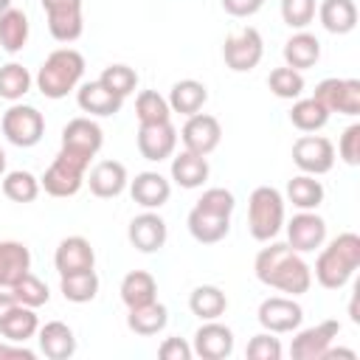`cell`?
Listing matches in <instances>:
<instances>
[{"label": "cell", "instance_id": "40", "mask_svg": "<svg viewBox=\"0 0 360 360\" xmlns=\"http://www.w3.org/2000/svg\"><path fill=\"white\" fill-rule=\"evenodd\" d=\"M135 115L138 124H160L172 121V107L158 90H141L135 98Z\"/></svg>", "mask_w": 360, "mask_h": 360}, {"label": "cell", "instance_id": "43", "mask_svg": "<svg viewBox=\"0 0 360 360\" xmlns=\"http://www.w3.org/2000/svg\"><path fill=\"white\" fill-rule=\"evenodd\" d=\"M98 82H101L107 90H112L115 96L127 98V96L138 87V73H135L129 65H110V68L101 70Z\"/></svg>", "mask_w": 360, "mask_h": 360}, {"label": "cell", "instance_id": "24", "mask_svg": "<svg viewBox=\"0 0 360 360\" xmlns=\"http://www.w3.org/2000/svg\"><path fill=\"white\" fill-rule=\"evenodd\" d=\"M25 273H31V250L14 239L0 242V287L8 290Z\"/></svg>", "mask_w": 360, "mask_h": 360}, {"label": "cell", "instance_id": "50", "mask_svg": "<svg viewBox=\"0 0 360 360\" xmlns=\"http://www.w3.org/2000/svg\"><path fill=\"white\" fill-rule=\"evenodd\" d=\"M0 360H37V352L28 349L25 343H0Z\"/></svg>", "mask_w": 360, "mask_h": 360}, {"label": "cell", "instance_id": "26", "mask_svg": "<svg viewBox=\"0 0 360 360\" xmlns=\"http://www.w3.org/2000/svg\"><path fill=\"white\" fill-rule=\"evenodd\" d=\"M166 101H169L172 112H180V115L188 118V115H194V112L202 110V104L208 101V90H205V84L197 82V79H180V82L172 84Z\"/></svg>", "mask_w": 360, "mask_h": 360}, {"label": "cell", "instance_id": "6", "mask_svg": "<svg viewBox=\"0 0 360 360\" xmlns=\"http://www.w3.org/2000/svg\"><path fill=\"white\" fill-rule=\"evenodd\" d=\"M0 129L6 135L8 143L20 146V149H28V146H37L45 135V118L37 107L31 104H11L3 118H0Z\"/></svg>", "mask_w": 360, "mask_h": 360}, {"label": "cell", "instance_id": "10", "mask_svg": "<svg viewBox=\"0 0 360 360\" xmlns=\"http://www.w3.org/2000/svg\"><path fill=\"white\" fill-rule=\"evenodd\" d=\"M259 323L264 332H273V335H284V332H295L304 321V309L298 301L287 298V295H270L259 304V312H256Z\"/></svg>", "mask_w": 360, "mask_h": 360}, {"label": "cell", "instance_id": "7", "mask_svg": "<svg viewBox=\"0 0 360 360\" xmlns=\"http://www.w3.org/2000/svg\"><path fill=\"white\" fill-rule=\"evenodd\" d=\"M262 56H264V42H262V34L253 25L242 28L239 34H231L222 45V59L233 73L253 70L262 62Z\"/></svg>", "mask_w": 360, "mask_h": 360}, {"label": "cell", "instance_id": "14", "mask_svg": "<svg viewBox=\"0 0 360 360\" xmlns=\"http://www.w3.org/2000/svg\"><path fill=\"white\" fill-rule=\"evenodd\" d=\"M101 143H104V132L93 118H73L62 129V146L59 149L93 160L96 152L101 149Z\"/></svg>", "mask_w": 360, "mask_h": 360}, {"label": "cell", "instance_id": "47", "mask_svg": "<svg viewBox=\"0 0 360 360\" xmlns=\"http://www.w3.org/2000/svg\"><path fill=\"white\" fill-rule=\"evenodd\" d=\"M338 155L343 163L357 166L360 163V124H349L338 141Z\"/></svg>", "mask_w": 360, "mask_h": 360}, {"label": "cell", "instance_id": "3", "mask_svg": "<svg viewBox=\"0 0 360 360\" xmlns=\"http://www.w3.org/2000/svg\"><path fill=\"white\" fill-rule=\"evenodd\" d=\"M84 76V56L76 48H56L37 70V90L45 98H65Z\"/></svg>", "mask_w": 360, "mask_h": 360}, {"label": "cell", "instance_id": "9", "mask_svg": "<svg viewBox=\"0 0 360 360\" xmlns=\"http://www.w3.org/2000/svg\"><path fill=\"white\" fill-rule=\"evenodd\" d=\"M48 31L56 42H76L84 31L82 0H42Z\"/></svg>", "mask_w": 360, "mask_h": 360}, {"label": "cell", "instance_id": "28", "mask_svg": "<svg viewBox=\"0 0 360 360\" xmlns=\"http://www.w3.org/2000/svg\"><path fill=\"white\" fill-rule=\"evenodd\" d=\"M208 160L202 155H194V152H180L172 158V180L180 186V188H200L205 180H208Z\"/></svg>", "mask_w": 360, "mask_h": 360}, {"label": "cell", "instance_id": "53", "mask_svg": "<svg viewBox=\"0 0 360 360\" xmlns=\"http://www.w3.org/2000/svg\"><path fill=\"white\" fill-rule=\"evenodd\" d=\"M3 174H6V152L0 149V177H3Z\"/></svg>", "mask_w": 360, "mask_h": 360}, {"label": "cell", "instance_id": "46", "mask_svg": "<svg viewBox=\"0 0 360 360\" xmlns=\"http://www.w3.org/2000/svg\"><path fill=\"white\" fill-rule=\"evenodd\" d=\"M245 357L248 360H278L281 357V343H278V338H273V332H259L248 340Z\"/></svg>", "mask_w": 360, "mask_h": 360}, {"label": "cell", "instance_id": "54", "mask_svg": "<svg viewBox=\"0 0 360 360\" xmlns=\"http://www.w3.org/2000/svg\"><path fill=\"white\" fill-rule=\"evenodd\" d=\"M8 8H11V0H0V17H3Z\"/></svg>", "mask_w": 360, "mask_h": 360}, {"label": "cell", "instance_id": "11", "mask_svg": "<svg viewBox=\"0 0 360 360\" xmlns=\"http://www.w3.org/2000/svg\"><path fill=\"white\" fill-rule=\"evenodd\" d=\"M315 101H321L329 112L340 115H360V82L357 79H323L315 87Z\"/></svg>", "mask_w": 360, "mask_h": 360}, {"label": "cell", "instance_id": "32", "mask_svg": "<svg viewBox=\"0 0 360 360\" xmlns=\"http://www.w3.org/2000/svg\"><path fill=\"white\" fill-rule=\"evenodd\" d=\"M188 309L200 321H217L228 309V295L219 287H214V284H200L188 295Z\"/></svg>", "mask_w": 360, "mask_h": 360}, {"label": "cell", "instance_id": "21", "mask_svg": "<svg viewBox=\"0 0 360 360\" xmlns=\"http://www.w3.org/2000/svg\"><path fill=\"white\" fill-rule=\"evenodd\" d=\"M129 194H132V200H135L141 208L155 211V208H160V205L169 202L172 186H169V180H166L160 172H141V174H135V180L129 183Z\"/></svg>", "mask_w": 360, "mask_h": 360}, {"label": "cell", "instance_id": "5", "mask_svg": "<svg viewBox=\"0 0 360 360\" xmlns=\"http://www.w3.org/2000/svg\"><path fill=\"white\" fill-rule=\"evenodd\" d=\"M87 166H90L87 158H79V155H73V152L59 149L56 158H53V163H51V166L45 169V174L39 177V186H42L51 197H59V200L73 197V194L82 188V183H84Z\"/></svg>", "mask_w": 360, "mask_h": 360}, {"label": "cell", "instance_id": "34", "mask_svg": "<svg viewBox=\"0 0 360 360\" xmlns=\"http://www.w3.org/2000/svg\"><path fill=\"white\" fill-rule=\"evenodd\" d=\"M28 17H25V11H20V8H8L3 17H0V48L6 51V53H20L22 48H25V42H28Z\"/></svg>", "mask_w": 360, "mask_h": 360}, {"label": "cell", "instance_id": "39", "mask_svg": "<svg viewBox=\"0 0 360 360\" xmlns=\"http://www.w3.org/2000/svg\"><path fill=\"white\" fill-rule=\"evenodd\" d=\"M31 73L28 68H22L20 62H8L0 65V98L6 101H20L28 90H31Z\"/></svg>", "mask_w": 360, "mask_h": 360}, {"label": "cell", "instance_id": "36", "mask_svg": "<svg viewBox=\"0 0 360 360\" xmlns=\"http://www.w3.org/2000/svg\"><path fill=\"white\" fill-rule=\"evenodd\" d=\"M59 292L70 304H87L98 295V276L96 270L73 273V276H59Z\"/></svg>", "mask_w": 360, "mask_h": 360}, {"label": "cell", "instance_id": "35", "mask_svg": "<svg viewBox=\"0 0 360 360\" xmlns=\"http://www.w3.org/2000/svg\"><path fill=\"white\" fill-rule=\"evenodd\" d=\"M287 200L301 211H315L323 202V186L315 180V174H295L287 183Z\"/></svg>", "mask_w": 360, "mask_h": 360}, {"label": "cell", "instance_id": "15", "mask_svg": "<svg viewBox=\"0 0 360 360\" xmlns=\"http://www.w3.org/2000/svg\"><path fill=\"white\" fill-rule=\"evenodd\" d=\"M177 146V129L172 127V121H160V124H141L138 127V152L141 158L160 163L166 158L174 155Z\"/></svg>", "mask_w": 360, "mask_h": 360}, {"label": "cell", "instance_id": "51", "mask_svg": "<svg viewBox=\"0 0 360 360\" xmlns=\"http://www.w3.org/2000/svg\"><path fill=\"white\" fill-rule=\"evenodd\" d=\"M329 357H349V360H354L357 352H354V349H343V346H329V349L323 352L321 360H329Z\"/></svg>", "mask_w": 360, "mask_h": 360}, {"label": "cell", "instance_id": "19", "mask_svg": "<svg viewBox=\"0 0 360 360\" xmlns=\"http://www.w3.org/2000/svg\"><path fill=\"white\" fill-rule=\"evenodd\" d=\"M53 267L59 276H73L96 267V250L84 236H65L56 245L53 253Z\"/></svg>", "mask_w": 360, "mask_h": 360}, {"label": "cell", "instance_id": "37", "mask_svg": "<svg viewBox=\"0 0 360 360\" xmlns=\"http://www.w3.org/2000/svg\"><path fill=\"white\" fill-rule=\"evenodd\" d=\"M329 115L332 112L321 101H315V98H298L292 104V110H290V121L301 132H318V129H323L326 121H329Z\"/></svg>", "mask_w": 360, "mask_h": 360}, {"label": "cell", "instance_id": "44", "mask_svg": "<svg viewBox=\"0 0 360 360\" xmlns=\"http://www.w3.org/2000/svg\"><path fill=\"white\" fill-rule=\"evenodd\" d=\"M315 0H281V20L295 31H304L315 20Z\"/></svg>", "mask_w": 360, "mask_h": 360}, {"label": "cell", "instance_id": "45", "mask_svg": "<svg viewBox=\"0 0 360 360\" xmlns=\"http://www.w3.org/2000/svg\"><path fill=\"white\" fill-rule=\"evenodd\" d=\"M197 208L200 211H208V214H217V217H231L233 208H236V200L228 188H205L202 197L197 200Z\"/></svg>", "mask_w": 360, "mask_h": 360}, {"label": "cell", "instance_id": "25", "mask_svg": "<svg viewBox=\"0 0 360 360\" xmlns=\"http://www.w3.org/2000/svg\"><path fill=\"white\" fill-rule=\"evenodd\" d=\"M188 233L200 242V245H217L228 236L231 231V217H217V214H208V211H200L197 205L188 211Z\"/></svg>", "mask_w": 360, "mask_h": 360}, {"label": "cell", "instance_id": "42", "mask_svg": "<svg viewBox=\"0 0 360 360\" xmlns=\"http://www.w3.org/2000/svg\"><path fill=\"white\" fill-rule=\"evenodd\" d=\"M8 292L14 295V301H17V304L31 307V309H37V307L48 304V298H51L48 284H45V281H39V278H37V276H31V273H25L17 284H11V287H8Z\"/></svg>", "mask_w": 360, "mask_h": 360}, {"label": "cell", "instance_id": "4", "mask_svg": "<svg viewBox=\"0 0 360 360\" xmlns=\"http://www.w3.org/2000/svg\"><path fill=\"white\" fill-rule=\"evenodd\" d=\"M284 225V197L273 186L253 188L248 200V231L256 242H270Z\"/></svg>", "mask_w": 360, "mask_h": 360}, {"label": "cell", "instance_id": "33", "mask_svg": "<svg viewBox=\"0 0 360 360\" xmlns=\"http://www.w3.org/2000/svg\"><path fill=\"white\" fill-rule=\"evenodd\" d=\"M39 329V318L31 307H22L17 304L3 321H0V335L6 340H14V343H25L28 338H34Z\"/></svg>", "mask_w": 360, "mask_h": 360}, {"label": "cell", "instance_id": "17", "mask_svg": "<svg viewBox=\"0 0 360 360\" xmlns=\"http://www.w3.org/2000/svg\"><path fill=\"white\" fill-rule=\"evenodd\" d=\"M326 239V222L315 211H301L287 222V245L295 253H312Z\"/></svg>", "mask_w": 360, "mask_h": 360}, {"label": "cell", "instance_id": "8", "mask_svg": "<svg viewBox=\"0 0 360 360\" xmlns=\"http://www.w3.org/2000/svg\"><path fill=\"white\" fill-rule=\"evenodd\" d=\"M292 163L304 172V174H326L335 166V146L329 138L323 135H301L292 143Z\"/></svg>", "mask_w": 360, "mask_h": 360}, {"label": "cell", "instance_id": "1", "mask_svg": "<svg viewBox=\"0 0 360 360\" xmlns=\"http://www.w3.org/2000/svg\"><path fill=\"white\" fill-rule=\"evenodd\" d=\"M256 278L273 290H281L287 295H301L312 284V270L309 264L287 245V242H270L256 253L253 262Z\"/></svg>", "mask_w": 360, "mask_h": 360}, {"label": "cell", "instance_id": "18", "mask_svg": "<svg viewBox=\"0 0 360 360\" xmlns=\"http://www.w3.org/2000/svg\"><path fill=\"white\" fill-rule=\"evenodd\" d=\"M194 354L202 360H225L233 352V332L231 326L217 321H202V326L194 332V343H191Z\"/></svg>", "mask_w": 360, "mask_h": 360}, {"label": "cell", "instance_id": "29", "mask_svg": "<svg viewBox=\"0 0 360 360\" xmlns=\"http://www.w3.org/2000/svg\"><path fill=\"white\" fill-rule=\"evenodd\" d=\"M318 20L329 34H349L357 25L354 0H323L318 6Z\"/></svg>", "mask_w": 360, "mask_h": 360}, {"label": "cell", "instance_id": "12", "mask_svg": "<svg viewBox=\"0 0 360 360\" xmlns=\"http://www.w3.org/2000/svg\"><path fill=\"white\" fill-rule=\"evenodd\" d=\"M180 141H183L186 152H194V155L208 158V155L219 146V141H222V127H219V121H217L214 115H208V112H194V115H188V121L183 124Z\"/></svg>", "mask_w": 360, "mask_h": 360}, {"label": "cell", "instance_id": "31", "mask_svg": "<svg viewBox=\"0 0 360 360\" xmlns=\"http://www.w3.org/2000/svg\"><path fill=\"white\" fill-rule=\"evenodd\" d=\"M118 292H121V301L127 304V309H132V307L158 301V281H155V276L146 273V270H132V273L124 276Z\"/></svg>", "mask_w": 360, "mask_h": 360}, {"label": "cell", "instance_id": "48", "mask_svg": "<svg viewBox=\"0 0 360 360\" xmlns=\"http://www.w3.org/2000/svg\"><path fill=\"white\" fill-rule=\"evenodd\" d=\"M158 354H160V360H191L194 357V349L183 338H166L160 343Z\"/></svg>", "mask_w": 360, "mask_h": 360}, {"label": "cell", "instance_id": "49", "mask_svg": "<svg viewBox=\"0 0 360 360\" xmlns=\"http://www.w3.org/2000/svg\"><path fill=\"white\" fill-rule=\"evenodd\" d=\"M262 6H264V0H222V8L231 17H253Z\"/></svg>", "mask_w": 360, "mask_h": 360}, {"label": "cell", "instance_id": "52", "mask_svg": "<svg viewBox=\"0 0 360 360\" xmlns=\"http://www.w3.org/2000/svg\"><path fill=\"white\" fill-rule=\"evenodd\" d=\"M14 307H17L14 295H11V292H0V321H3V318H6V315L14 309Z\"/></svg>", "mask_w": 360, "mask_h": 360}, {"label": "cell", "instance_id": "22", "mask_svg": "<svg viewBox=\"0 0 360 360\" xmlns=\"http://www.w3.org/2000/svg\"><path fill=\"white\" fill-rule=\"evenodd\" d=\"M37 340H39V352L48 360H68L76 354V335L62 321H48L45 326H39Z\"/></svg>", "mask_w": 360, "mask_h": 360}, {"label": "cell", "instance_id": "27", "mask_svg": "<svg viewBox=\"0 0 360 360\" xmlns=\"http://www.w3.org/2000/svg\"><path fill=\"white\" fill-rule=\"evenodd\" d=\"M284 65L295 70H307L321 59V42L309 31H298L284 42Z\"/></svg>", "mask_w": 360, "mask_h": 360}, {"label": "cell", "instance_id": "23", "mask_svg": "<svg viewBox=\"0 0 360 360\" xmlns=\"http://www.w3.org/2000/svg\"><path fill=\"white\" fill-rule=\"evenodd\" d=\"M76 101L82 107V112H90V115H98V118H107V115H115L124 104L121 96H115L112 90H107L98 79L96 82H84L79 90H76Z\"/></svg>", "mask_w": 360, "mask_h": 360}, {"label": "cell", "instance_id": "30", "mask_svg": "<svg viewBox=\"0 0 360 360\" xmlns=\"http://www.w3.org/2000/svg\"><path fill=\"white\" fill-rule=\"evenodd\" d=\"M169 323V309L158 301H149V304H141V307H132L129 315H127V326L141 335V338H152L158 332H163Z\"/></svg>", "mask_w": 360, "mask_h": 360}, {"label": "cell", "instance_id": "13", "mask_svg": "<svg viewBox=\"0 0 360 360\" xmlns=\"http://www.w3.org/2000/svg\"><path fill=\"white\" fill-rule=\"evenodd\" d=\"M338 332H340V323L332 321V318H329V321H321V323H315V326H307V329H301V332L292 338L290 354H292L295 360H321L323 352L335 343Z\"/></svg>", "mask_w": 360, "mask_h": 360}, {"label": "cell", "instance_id": "16", "mask_svg": "<svg viewBox=\"0 0 360 360\" xmlns=\"http://www.w3.org/2000/svg\"><path fill=\"white\" fill-rule=\"evenodd\" d=\"M127 236H129V245L141 253H158L166 239H169V228L163 222L160 214L155 211H143L138 217H132L129 228H127Z\"/></svg>", "mask_w": 360, "mask_h": 360}, {"label": "cell", "instance_id": "20", "mask_svg": "<svg viewBox=\"0 0 360 360\" xmlns=\"http://www.w3.org/2000/svg\"><path fill=\"white\" fill-rule=\"evenodd\" d=\"M84 180H87V186H90V191L96 197L112 200V197H118L127 188L129 177H127V166L124 163H118V160H98Z\"/></svg>", "mask_w": 360, "mask_h": 360}, {"label": "cell", "instance_id": "2", "mask_svg": "<svg viewBox=\"0 0 360 360\" xmlns=\"http://www.w3.org/2000/svg\"><path fill=\"white\" fill-rule=\"evenodd\" d=\"M360 267V236L346 231L338 233L315 259V278L326 290H340L349 284L354 270Z\"/></svg>", "mask_w": 360, "mask_h": 360}, {"label": "cell", "instance_id": "38", "mask_svg": "<svg viewBox=\"0 0 360 360\" xmlns=\"http://www.w3.org/2000/svg\"><path fill=\"white\" fill-rule=\"evenodd\" d=\"M39 177H34L31 172L25 169H17V172H6L3 174V194L11 200V202H34L39 197Z\"/></svg>", "mask_w": 360, "mask_h": 360}, {"label": "cell", "instance_id": "41", "mask_svg": "<svg viewBox=\"0 0 360 360\" xmlns=\"http://www.w3.org/2000/svg\"><path fill=\"white\" fill-rule=\"evenodd\" d=\"M267 87L278 98H298L304 93V76L295 68H273L267 76Z\"/></svg>", "mask_w": 360, "mask_h": 360}]
</instances>
